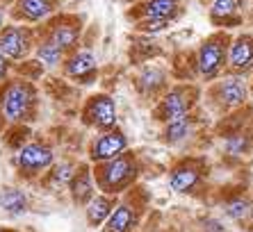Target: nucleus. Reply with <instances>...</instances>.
Returning <instances> with one entry per match:
<instances>
[{
  "instance_id": "nucleus-4",
  "label": "nucleus",
  "mask_w": 253,
  "mask_h": 232,
  "mask_svg": "<svg viewBox=\"0 0 253 232\" xmlns=\"http://www.w3.org/2000/svg\"><path fill=\"white\" fill-rule=\"evenodd\" d=\"M53 164V151L46 144H25L18 148L16 166L23 173H39Z\"/></svg>"
},
{
  "instance_id": "nucleus-25",
  "label": "nucleus",
  "mask_w": 253,
  "mask_h": 232,
  "mask_svg": "<svg viewBox=\"0 0 253 232\" xmlns=\"http://www.w3.org/2000/svg\"><path fill=\"white\" fill-rule=\"evenodd\" d=\"M141 87L144 89H151L153 91L155 87H160L162 84V80H165V76H162V71H158V69H146L144 73H141Z\"/></svg>"
},
{
  "instance_id": "nucleus-7",
  "label": "nucleus",
  "mask_w": 253,
  "mask_h": 232,
  "mask_svg": "<svg viewBox=\"0 0 253 232\" xmlns=\"http://www.w3.org/2000/svg\"><path fill=\"white\" fill-rule=\"evenodd\" d=\"M224 62V43L219 39H208L199 50V71L206 77L219 73V66Z\"/></svg>"
},
{
  "instance_id": "nucleus-29",
  "label": "nucleus",
  "mask_w": 253,
  "mask_h": 232,
  "mask_svg": "<svg viewBox=\"0 0 253 232\" xmlns=\"http://www.w3.org/2000/svg\"><path fill=\"white\" fill-rule=\"evenodd\" d=\"M0 232H16V230H5V228H0Z\"/></svg>"
},
{
  "instance_id": "nucleus-3",
  "label": "nucleus",
  "mask_w": 253,
  "mask_h": 232,
  "mask_svg": "<svg viewBox=\"0 0 253 232\" xmlns=\"http://www.w3.org/2000/svg\"><path fill=\"white\" fill-rule=\"evenodd\" d=\"M84 123L94 125L98 130H112L117 125V107H114V100L105 93L94 96L84 105Z\"/></svg>"
},
{
  "instance_id": "nucleus-24",
  "label": "nucleus",
  "mask_w": 253,
  "mask_h": 232,
  "mask_svg": "<svg viewBox=\"0 0 253 232\" xmlns=\"http://www.w3.org/2000/svg\"><path fill=\"white\" fill-rule=\"evenodd\" d=\"M73 166L71 164H57V166L53 168V173H50V178H53V182L55 185H69L71 182V178H73Z\"/></svg>"
},
{
  "instance_id": "nucleus-20",
  "label": "nucleus",
  "mask_w": 253,
  "mask_h": 232,
  "mask_svg": "<svg viewBox=\"0 0 253 232\" xmlns=\"http://www.w3.org/2000/svg\"><path fill=\"white\" fill-rule=\"evenodd\" d=\"M62 55H64V50H59V48L55 46V43H53L50 39L43 41L42 46H39V50H37V57H39V62H42V64H46V66H55V64H59Z\"/></svg>"
},
{
  "instance_id": "nucleus-30",
  "label": "nucleus",
  "mask_w": 253,
  "mask_h": 232,
  "mask_svg": "<svg viewBox=\"0 0 253 232\" xmlns=\"http://www.w3.org/2000/svg\"><path fill=\"white\" fill-rule=\"evenodd\" d=\"M0 130H2V114H0Z\"/></svg>"
},
{
  "instance_id": "nucleus-15",
  "label": "nucleus",
  "mask_w": 253,
  "mask_h": 232,
  "mask_svg": "<svg viewBox=\"0 0 253 232\" xmlns=\"http://www.w3.org/2000/svg\"><path fill=\"white\" fill-rule=\"evenodd\" d=\"M219 98L221 103L228 105V107H235V105H242L247 100V84L242 77H228V80L221 82L219 87Z\"/></svg>"
},
{
  "instance_id": "nucleus-8",
  "label": "nucleus",
  "mask_w": 253,
  "mask_h": 232,
  "mask_svg": "<svg viewBox=\"0 0 253 232\" xmlns=\"http://www.w3.org/2000/svg\"><path fill=\"white\" fill-rule=\"evenodd\" d=\"M187 112H189V98L185 89H173V91L167 93L165 103H162V118L167 123L187 118Z\"/></svg>"
},
{
  "instance_id": "nucleus-12",
  "label": "nucleus",
  "mask_w": 253,
  "mask_h": 232,
  "mask_svg": "<svg viewBox=\"0 0 253 232\" xmlns=\"http://www.w3.org/2000/svg\"><path fill=\"white\" fill-rule=\"evenodd\" d=\"M69 189L78 205H87L94 198V180H91L89 168H80V171L73 173V178L69 182Z\"/></svg>"
},
{
  "instance_id": "nucleus-10",
  "label": "nucleus",
  "mask_w": 253,
  "mask_h": 232,
  "mask_svg": "<svg viewBox=\"0 0 253 232\" xmlns=\"http://www.w3.org/2000/svg\"><path fill=\"white\" fill-rule=\"evenodd\" d=\"M228 62L230 66L235 71H249L253 66V37L247 35V37H240V39L233 41L230 46V52H228Z\"/></svg>"
},
{
  "instance_id": "nucleus-31",
  "label": "nucleus",
  "mask_w": 253,
  "mask_h": 232,
  "mask_svg": "<svg viewBox=\"0 0 253 232\" xmlns=\"http://www.w3.org/2000/svg\"><path fill=\"white\" fill-rule=\"evenodd\" d=\"M0 28H2V12H0Z\"/></svg>"
},
{
  "instance_id": "nucleus-6",
  "label": "nucleus",
  "mask_w": 253,
  "mask_h": 232,
  "mask_svg": "<svg viewBox=\"0 0 253 232\" xmlns=\"http://www.w3.org/2000/svg\"><path fill=\"white\" fill-rule=\"evenodd\" d=\"M30 48V37L25 30L9 25L0 35V55L7 59H21Z\"/></svg>"
},
{
  "instance_id": "nucleus-17",
  "label": "nucleus",
  "mask_w": 253,
  "mask_h": 232,
  "mask_svg": "<svg viewBox=\"0 0 253 232\" xmlns=\"http://www.w3.org/2000/svg\"><path fill=\"white\" fill-rule=\"evenodd\" d=\"M78 35H80V28L78 25H71V23H59L53 28V35H50V41L59 50H69V48L76 46Z\"/></svg>"
},
{
  "instance_id": "nucleus-18",
  "label": "nucleus",
  "mask_w": 253,
  "mask_h": 232,
  "mask_svg": "<svg viewBox=\"0 0 253 232\" xmlns=\"http://www.w3.org/2000/svg\"><path fill=\"white\" fill-rule=\"evenodd\" d=\"M18 9L28 21H42V18H46L53 12V5L48 0H21Z\"/></svg>"
},
{
  "instance_id": "nucleus-27",
  "label": "nucleus",
  "mask_w": 253,
  "mask_h": 232,
  "mask_svg": "<svg viewBox=\"0 0 253 232\" xmlns=\"http://www.w3.org/2000/svg\"><path fill=\"white\" fill-rule=\"evenodd\" d=\"M7 73H9V62H7V57H2V55H0V84L5 82Z\"/></svg>"
},
{
  "instance_id": "nucleus-23",
  "label": "nucleus",
  "mask_w": 253,
  "mask_h": 232,
  "mask_svg": "<svg viewBox=\"0 0 253 232\" xmlns=\"http://www.w3.org/2000/svg\"><path fill=\"white\" fill-rule=\"evenodd\" d=\"M240 0H214L212 5V18H228L237 12Z\"/></svg>"
},
{
  "instance_id": "nucleus-16",
  "label": "nucleus",
  "mask_w": 253,
  "mask_h": 232,
  "mask_svg": "<svg viewBox=\"0 0 253 232\" xmlns=\"http://www.w3.org/2000/svg\"><path fill=\"white\" fill-rule=\"evenodd\" d=\"M0 207L5 209L7 214H23L28 209V198L21 189H14V187H5L0 192Z\"/></svg>"
},
{
  "instance_id": "nucleus-32",
  "label": "nucleus",
  "mask_w": 253,
  "mask_h": 232,
  "mask_svg": "<svg viewBox=\"0 0 253 232\" xmlns=\"http://www.w3.org/2000/svg\"><path fill=\"white\" fill-rule=\"evenodd\" d=\"M249 214H251V221H253V207H251V209H249Z\"/></svg>"
},
{
  "instance_id": "nucleus-5",
  "label": "nucleus",
  "mask_w": 253,
  "mask_h": 232,
  "mask_svg": "<svg viewBox=\"0 0 253 232\" xmlns=\"http://www.w3.org/2000/svg\"><path fill=\"white\" fill-rule=\"evenodd\" d=\"M128 139L119 130H107L98 137V139L91 144V159L94 162H107V159H114V157L124 155Z\"/></svg>"
},
{
  "instance_id": "nucleus-9",
  "label": "nucleus",
  "mask_w": 253,
  "mask_h": 232,
  "mask_svg": "<svg viewBox=\"0 0 253 232\" xmlns=\"http://www.w3.org/2000/svg\"><path fill=\"white\" fill-rule=\"evenodd\" d=\"M135 226H137V209L132 205L124 203L117 205L112 209V214L107 216L103 232H130Z\"/></svg>"
},
{
  "instance_id": "nucleus-26",
  "label": "nucleus",
  "mask_w": 253,
  "mask_h": 232,
  "mask_svg": "<svg viewBox=\"0 0 253 232\" xmlns=\"http://www.w3.org/2000/svg\"><path fill=\"white\" fill-rule=\"evenodd\" d=\"M228 151L233 153V155H240V153L247 151V139L244 137H235V139L228 141Z\"/></svg>"
},
{
  "instance_id": "nucleus-28",
  "label": "nucleus",
  "mask_w": 253,
  "mask_h": 232,
  "mask_svg": "<svg viewBox=\"0 0 253 232\" xmlns=\"http://www.w3.org/2000/svg\"><path fill=\"white\" fill-rule=\"evenodd\" d=\"M165 25H167V21H153V23H146V25H144V30H153V32H155V30H162Z\"/></svg>"
},
{
  "instance_id": "nucleus-13",
  "label": "nucleus",
  "mask_w": 253,
  "mask_h": 232,
  "mask_svg": "<svg viewBox=\"0 0 253 232\" xmlns=\"http://www.w3.org/2000/svg\"><path fill=\"white\" fill-rule=\"evenodd\" d=\"M169 185L178 193L192 192L199 185V168L192 166V164H183V166L173 168V173L169 175Z\"/></svg>"
},
{
  "instance_id": "nucleus-1",
  "label": "nucleus",
  "mask_w": 253,
  "mask_h": 232,
  "mask_svg": "<svg viewBox=\"0 0 253 232\" xmlns=\"http://www.w3.org/2000/svg\"><path fill=\"white\" fill-rule=\"evenodd\" d=\"M137 175V166L135 159L128 155H119L114 159H107V162H100L96 168V182L107 196L112 193H121L124 189H128L132 185Z\"/></svg>"
},
{
  "instance_id": "nucleus-22",
  "label": "nucleus",
  "mask_w": 253,
  "mask_h": 232,
  "mask_svg": "<svg viewBox=\"0 0 253 232\" xmlns=\"http://www.w3.org/2000/svg\"><path fill=\"white\" fill-rule=\"evenodd\" d=\"M167 141H180V139H185L189 134V118H180V121H173V123H169L167 125Z\"/></svg>"
},
{
  "instance_id": "nucleus-14",
  "label": "nucleus",
  "mask_w": 253,
  "mask_h": 232,
  "mask_svg": "<svg viewBox=\"0 0 253 232\" xmlns=\"http://www.w3.org/2000/svg\"><path fill=\"white\" fill-rule=\"evenodd\" d=\"M112 209H114L112 196H107V193H103V196H94L87 203V221H89V226L98 228L100 223H105L107 216L112 214Z\"/></svg>"
},
{
  "instance_id": "nucleus-19",
  "label": "nucleus",
  "mask_w": 253,
  "mask_h": 232,
  "mask_svg": "<svg viewBox=\"0 0 253 232\" xmlns=\"http://www.w3.org/2000/svg\"><path fill=\"white\" fill-rule=\"evenodd\" d=\"M176 0H151L146 7H144V14H146L151 21H167L171 14L176 12Z\"/></svg>"
},
{
  "instance_id": "nucleus-21",
  "label": "nucleus",
  "mask_w": 253,
  "mask_h": 232,
  "mask_svg": "<svg viewBox=\"0 0 253 232\" xmlns=\"http://www.w3.org/2000/svg\"><path fill=\"white\" fill-rule=\"evenodd\" d=\"M226 214L230 216V219H235V221H240V219H244V216L249 214V209H251V205H249V200L247 198H233V200H228L226 203Z\"/></svg>"
},
{
  "instance_id": "nucleus-11",
  "label": "nucleus",
  "mask_w": 253,
  "mask_h": 232,
  "mask_svg": "<svg viewBox=\"0 0 253 232\" xmlns=\"http://www.w3.org/2000/svg\"><path fill=\"white\" fill-rule=\"evenodd\" d=\"M94 71H96V59L89 50L76 52V55L66 62V76L76 77V80H80V82H89L87 77L94 76Z\"/></svg>"
},
{
  "instance_id": "nucleus-2",
  "label": "nucleus",
  "mask_w": 253,
  "mask_h": 232,
  "mask_svg": "<svg viewBox=\"0 0 253 232\" xmlns=\"http://www.w3.org/2000/svg\"><path fill=\"white\" fill-rule=\"evenodd\" d=\"M32 107H35V89L28 82H9L0 91V114L7 121H25L32 116Z\"/></svg>"
}]
</instances>
